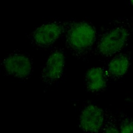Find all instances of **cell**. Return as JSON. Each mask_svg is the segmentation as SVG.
<instances>
[{
    "mask_svg": "<svg viewBox=\"0 0 133 133\" xmlns=\"http://www.w3.org/2000/svg\"><path fill=\"white\" fill-rule=\"evenodd\" d=\"M63 22H47L37 26L29 35L31 44L37 48H46L53 45L63 34Z\"/></svg>",
    "mask_w": 133,
    "mask_h": 133,
    "instance_id": "obj_3",
    "label": "cell"
},
{
    "mask_svg": "<svg viewBox=\"0 0 133 133\" xmlns=\"http://www.w3.org/2000/svg\"><path fill=\"white\" fill-rule=\"evenodd\" d=\"M65 63L63 51L59 49L53 50L42 68V81L46 85H51L57 82L62 76Z\"/></svg>",
    "mask_w": 133,
    "mask_h": 133,
    "instance_id": "obj_5",
    "label": "cell"
},
{
    "mask_svg": "<svg viewBox=\"0 0 133 133\" xmlns=\"http://www.w3.org/2000/svg\"><path fill=\"white\" fill-rule=\"evenodd\" d=\"M107 110L97 104L90 102L82 109L78 118V125L84 133H100Z\"/></svg>",
    "mask_w": 133,
    "mask_h": 133,
    "instance_id": "obj_4",
    "label": "cell"
},
{
    "mask_svg": "<svg viewBox=\"0 0 133 133\" xmlns=\"http://www.w3.org/2000/svg\"><path fill=\"white\" fill-rule=\"evenodd\" d=\"M109 79L106 69L95 66L87 70L85 74L84 82L88 92L97 93L104 90L107 88Z\"/></svg>",
    "mask_w": 133,
    "mask_h": 133,
    "instance_id": "obj_7",
    "label": "cell"
},
{
    "mask_svg": "<svg viewBox=\"0 0 133 133\" xmlns=\"http://www.w3.org/2000/svg\"><path fill=\"white\" fill-rule=\"evenodd\" d=\"M100 133H120L116 116L108 110L106 111L105 121Z\"/></svg>",
    "mask_w": 133,
    "mask_h": 133,
    "instance_id": "obj_10",
    "label": "cell"
},
{
    "mask_svg": "<svg viewBox=\"0 0 133 133\" xmlns=\"http://www.w3.org/2000/svg\"><path fill=\"white\" fill-rule=\"evenodd\" d=\"M3 65L9 75L21 79L28 78L33 71V62L31 58L19 53L8 56L4 60Z\"/></svg>",
    "mask_w": 133,
    "mask_h": 133,
    "instance_id": "obj_6",
    "label": "cell"
},
{
    "mask_svg": "<svg viewBox=\"0 0 133 133\" xmlns=\"http://www.w3.org/2000/svg\"><path fill=\"white\" fill-rule=\"evenodd\" d=\"M63 34L65 46L70 52L77 58H85L94 48L97 32L90 22L81 20L63 22Z\"/></svg>",
    "mask_w": 133,
    "mask_h": 133,
    "instance_id": "obj_2",
    "label": "cell"
},
{
    "mask_svg": "<svg viewBox=\"0 0 133 133\" xmlns=\"http://www.w3.org/2000/svg\"><path fill=\"white\" fill-rule=\"evenodd\" d=\"M130 59L127 53H119L115 55L106 69L109 79L116 81L123 77L129 69Z\"/></svg>",
    "mask_w": 133,
    "mask_h": 133,
    "instance_id": "obj_8",
    "label": "cell"
},
{
    "mask_svg": "<svg viewBox=\"0 0 133 133\" xmlns=\"http://www.w3.org/2000/svg\"><path fill=\"white\" fill-rule=\"evenodd\" d=\"M117 126L120 133H133L132 118L127 114L122 113L116 117Z\"/></svg>",
    "mask_w": 133,
    "mask_h": 133,
    "instance_id": "obj_9",
    "label": "cell"
},
{
    "mask_svg": "<svg viewBox=\"0 0 133 133\" xmlns=\"http://www.w3.org/2000/svg\"><path fill=\"white\" fill-rule=\"evenodd\" d=\"M131 33L129 19L121 18L110 21L97 36L94 47L96 54L107 58L121 53L128 44Z\"/></svg>",
    "mask_w": 133,
    "mask_h": 133,
    "instance_id": "obj_1",
    "label": "cell"
}]
</instances>
